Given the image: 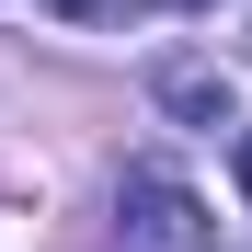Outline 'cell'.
I'll return each mask as SVG.
<instances>
[{"label": "cell", "instance_id": "obj_4", "mask_svg": "<svg viewBox=\"0 0 252 252\" xmlns=\"http://www.w3.org/2000/svg\"><path fill=\"white\" fill-rule=\"evenodd\" d=\"M241 195H252V126H241Z\"/></svg>", "mask_w": 252, "mask_h": 252}, {"label": "cell", "instance_id": "obj_2", "mask_svg": "<svg viewBox=\"0 0 252 252\" xmlns=\"http://www.w3.org/2000/svg\"><path fill=\"white\" fill-rule=\"evenodd\" d=\"M160 103L195 115V126H218V115H229V80H218V69H195V58H172V69H160Z\"/></svg>", "mask_w": 252, "mask_h": 252}, {"label": "cell", "instance_id": "obj_5", "mask_svg": "<svg viewBox=\"0 0 252 252\" xmlns=\"http://www.w3.org/2000/svg\"><path fill=\"white\" fill-rule=\"evenodd\" d=\"M184 12H206V0H184Z\"/></svg>", "mask_w": 252, "mask_h": 252}, {"label": "cell", "instance_id": "obj_3", "mask_svg": "<svg viewBox=\"0 0 252 252\" xmlns=\"http://www.w3.org/2000/svg\"><path fill=\"white\" fill-rule=\"evenodd\" d=\"M58 23H103V12H126V0H46Z\"/></svg>", "mask_w": 252, "mask_h": 252}, {"label": "cell", "instance_id": "obj_1", "mask_svg": "<svg viewBox=\"0 0 252 252\" xmlns=\"http://www.w3.org/2000/svg\"><path fill=\"white\" fill-rule=\"evenodd\" d=\"M115 252H206V206L172 172H138L126 184V218H115Z\"/></svg>", "mask_w": 252, "mask_h": 252}]
</instances>
